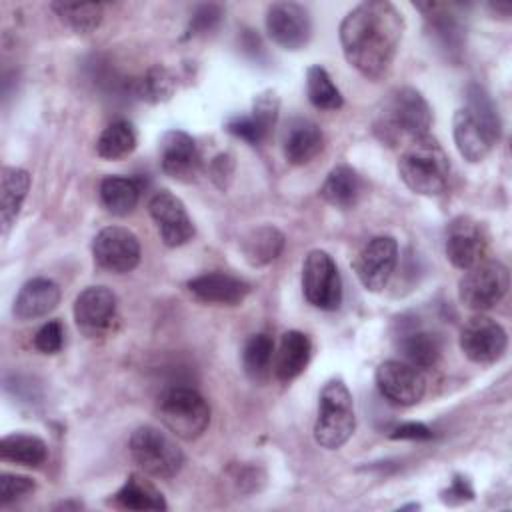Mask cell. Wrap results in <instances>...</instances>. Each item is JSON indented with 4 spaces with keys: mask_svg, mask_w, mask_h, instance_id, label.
I'll use <instances>...</instances> for the list:
<instances>
[{
    "mask_svg": "<svg viewBox=\"0 0 512 512\" xmlns=\"http://www.w3.org/2000/svg\"><path fill=\"white\" fill-rule=\"evenodd\" d=\"M30 190V174L24 168L4 166L0 176V224L2 234H8L16 222L20 208Z\"/></svg>",
    "mask_w": 512,
    "mask_h": 512,
    "instance_id": "cell-26",
    "label": "cell"
},
{
    "mask_svg": "<svg viewBox=\"0 0 512 512\" xmlns=\"http://www.w3.org/2000/svg\"><path fill=\"white\" fill-rule=\"evenodd\" d=\"M274 360V340L268 334H254L246 340L242 350V366L248 378L262 382L272 372Z\"/></svg>",
    "mask_w": 512,
    "mask_h": 512,
    "instance_id": "cell-34",
    "label": "cell"
},
{
    "mask_svg": "<svg viewBox=\"0 0 512 512\" xmlns=\"http://www.w3.org/2000/svg\"><path fill=\"white\" fill-rule=\"evenodd\" d=\"M266 32L284 50H300L312 38V18L298 2H274L266 10Z\"/></svg>",
    "mask_w": 512,
    "mask_h": 512,
    "instance_id": "cell-10",
    "label": "cell"
},
{
    "mask_svg": "<svg viewBox=\"0 0 512 512\" xmlns=\"http://www.w3.org/2000/svg\"><path fill=\"white\" fill-rule=\"evenodd\" d=\"M284 242V234L276 226H258L242 238L240 250L250 266H266L282 254Z\"/></svg>",
    "mask_w": 512,
    "mask_h": 512,
    "instance_id": "cell-29",
    "label": "cell"
},
{
    "mask_svg": "<svg viewBox=\"0 0 512 512\" xmlns=\"http://www.w3.org/2000/svg\"><path fill=\"white\" fill-rule=\"evenodd\" d=\"M280 112V96L276 90H262L254 96L252 108L248 114L232 116L226 122V130L248 142V144H260L268 138L270 130L274 128Z\"/></svg>",
    "mask_w": 512,
    "mask_h": 512,
    "instance_id": "cell-18",
    "label": "cell"
},
{
    "mask_svg": "<svg viewBox=\"0 0 512 512\" xmlns=\"http://www.w3.org/2000/svg\"><path fill=\"white\" fill-rule=\"evenodd\" d=\"M92 256L102 270L126 274L140 262V242L128 228L106 226L94 236Z\"/></svg>",
    "mask_w": 512,
    "mask_h": 512,
    "instance_id": "cell-11",
    "label": "cell"
},
{
    "mask_svg": "<svg viewBox=\"0 0 512 512\" xmlns=\"http://www.w3.org/2000/svg\"><path fill=\"white\" fill-rule=\"evenodd\" d=\"M506 330L488 316H472L460 332V350L476 364H492L506 352Z\"/></svg>",
    "mask_w": 512,
    "mask_h": 512,
    "instance_id": "cell-16",
    "label": "cell"
},
{
    "mask_svg": "<svg viewBox=\"0 0 512 512\" xmlns=\"http://www.w3.org/2000/svg\"><path fill=\"white\" fill-rule=\"evenodd\" d=\"M112 504L124 510H166L168 508L162 492L140 474H130L124 480V484L112 496Z\"/></svg>",
    "mask_w": 512,
    "mask_h": 512,
    "instance_id": "cell-28",
    "label": "cell"
},
{
    "mask_svg": "<svg viewBox=\"0 0 512 512\" xmlns=\"http://www.w3.org/2000/svg\"><path fill=\"white\" fill-rule=\"evenodd\" d=\"M50 8L76 34H88L96 30L104 16L100 2H52Z\"/></svg>",
    "mask_w": 512,
    "mask_h": 512,
    "instance_id": "cell-33",
    "label": "cell"
},
{
    "mask_svg": "<svg viewBox=\"0 0 512 512\" xmlns=\"http://www.w3.org/2000/svg\"><path fill=\"white\" fill-rule=\"evenodd\" d=\"M136 148V130L128 120H114L108 124L98 142L96 152L104 160H122Z\"/></svg>",
    "mask_w": 512,
    "mask_h": 512,
    "instance_id": "cell-32",
    "label": "cell"
},
{
    "mask_svg": "<svg viewBox=\"0 0 512 512\" xmlns=\"http://www.w3.org/2000/svg\"><path fill=\"white\" fill-rule=\"evenodd\" d=\"M100 200L114 216H128L140 200V182L128 176H106L100 182Z\"/></svg>",
    "mask_w": 512,
    "mask_h": 512,
    "instance_id": "cell-30",
    "label": "cell"
},
{
    "mask_svg": "<svg viewBox=\"0 0 512 512\" xmlns=\"http://www.w3.org/2000/svg\"><path fill=\"white\" fill-rule=\"evenodd\" d=\"M500 116L490 94L472 84L466 90V106L452 118V134L458 152L468 162L484 160L500 138Z\"/></svg>",
    "mask_w": 512,
    "mask_h": 512,
    "instance_id": "cell-2",
    "label": "cell"
},
{
    "mask_svg": "<svg viewBox=\"0 0 512 512\" xmlns=\"http://www.w3.org/2000/svg\"><path fill=\"white\" fill-rule=\"evenodd\" d=\"M228 478L232 480L236 492L240 494H250L258 492L262 482H264V472L258 466H248V464H236L228 468Z\"/></svg>",
    "mask_w": 512,
    "mask_h": 512,
    "instance_id": "cell-39",
    "label": "cell"
},
{
    "mask_svg": "<svg viewBox=\"0 0 512 512\" xmlns=\"http://www.w3.org/2000/svg\"><path fill=\"white\" fill-rule=\"evenodd\" d=\"M60 302V288L50 278H32L22 284L14 298L12 312L18 320H36L52 312Z\"/></svg>",
    "mask_w": 512,
    "mask_h": 512,
    "instance_id": "cell-22",
    "label": "cell"
},
{
    "mask_svg": "<svg viewBox=\"0 0 512 512\" xmlns=\"http://www.w3.org/2000/svg\"><path fill=\"white\" fill-rule=\"evenodd\" d=\"M36 490V482L28 476H20V474H10V472H2L0 474V504H12L28 494H32Z\"/></svg>",
    "mask_w": 512,
    "mask_h": 512,
    "instance_id": "cell-37",
    "label": "cell"
},
{
    "mask_svg": "<svg viewBox=\"0 0 512 512\" xmlns=\"http://www.w3.org/2000/svg\"><path fill=\"white\" fill-rule=\"evenodd\" d=\"M312 356V342L300 330H288L282 334L278 348L274 350L272 370L280 382H290L298 378Z\"/></svg>",
    "mask_w": 512,
    "mask_h": 512,
    "instance_id": "cell-23",
    "label": "cell"
},
{
    "mask_svg": "<svg viewBox=\"0 0 512 512\" xmlns=\"http://www.w3.org/2000/svg\"><path fill=\"white\" fill-rule=\"evenodd\" d=\"M378 392L396 406H414L426 392V378L422 370L404 360H386L374 374Z\"/></svg>",
    "mask_w": 512,
    "mask_h": 512,
    "instance_id": "cell-13",
    "label": "cell"
},
{
    "mask_svg": "<svg viewBox=\"0 0 512 512\" xmlns=\"http://www.w3.org/2000/svg\"><path fill=\"white\" fill-rule=\"evenodd\" d=\"M418 10L424 12V20L428 26V34L434 38V42L446 50V52H456L462 48V38H464V28L454 12L452 4H440V2H426V4H416Z\"/></svg>",
    "mask_w": 512,
    "mask_h": 512,
    "instance_id": "cell-24",
    "label": "cell"
},
{
    "mask_svg": "<svg viewBox=\"0 0 512 512\" xmlns=\"http://www.w3.org/2000/svg\"><path fill=\"white\" fill-rule=\"evenodd\" d=\"M234 168H236L234 156L228 154V152H220L218 156H214V158L210 160L208 176H210V180H212L220 190H226V188L230 186V182H232Z\"/></svg>",
    "mask_w": 512,
    "mask_h": 512,
    "instance_id": "cell-41",
    "label": "cell"
},
{
    "mask_svg": "<svg viewBox=\"0 0 512 512\" xmlns=\"http://www.w3.org/2000/svg\"><path fill=\"white\" fill-rule=\"evenodd\" d=\"M392 440H430L434 434L422 422H402L394 426L388 434Z\"/></svg>",
    "mask_w": 512,
    "mask_h": 512,
    "instance_id": "cell-43",
    "label": "cell"
},
{
    "mask_svg": "<svg viewBox=\"0 0 512 512\" xmlns=\"http://www.w3.org/2000/svg\"><path fill=\"white\" fill-rule=\"evenodd\" d=\"M442 502L446 504H462V502H468L474 498V490H472V484L466 476L462 474H456L450 482V486L446 490H442Z\"/></svg>",
    "mask_w": 512,
    "mask_h": 512,
    "instance_id": "cell-42",
    "label": "cell"
},
{
    "mask_svg": "<svg viewBox=\"0 0 512 512\" xmlns=\"http://www.w3.org/2000/svg\"><path fill=\"white\" fill-rule=\"evenodd\" d=\"M364 192V182L360 174L348 166V164H338L334 166L324 184L320 186V196L334 208H354Z\"/></svg>",
    "mask_w": 512,
    "mask_h": 512,
    "instance_id": "cell-25",
    "label": "cell"
},
{
    "mask_svg": "<svg viewBox=\"0 0 512 512\" xmlns=\"http://www.w3.org/2000/svg\"><path fill=\"white\" fill-rule=\"evenodd\" d=\"M444 250L452 266L460 270L476 266L478 262L486 260L488 252V236L484 226L472 216H456L446 228Z\"/></svg>",
    "mask_w": 512,
    "mask_h": 512,
    "instance_id": "cell-12",
    "label": "cell"
},
{
    "mask_svg": "<svg viewBox=\"0 0 512 512\" xmlns=\"http://www.w3.org/2000/svg\"><path fill=\"white\" fill-rule=\"evenodd\" d=\"M176 90V80L164 66H152L148 68L136 82H134V94L148 102V104H160L172 98Z\"/></svg>",
    "mask_w": 512,
    "mask_h": 512,
    "instance_id": "cell-36",
    "label": "cell"
},
{
    "mask_svg": "<svg viewBox=\"0 0 512 512\" xmlns=\"http://www.w3.org/2000/svg\"><path fill=\"white\" fill-rule=\"evenodd\" d=\"M202 158L194 138L184 130H168L160 138V168L166 176L190 182L200 170Z\"/></svg>",
    "mask_w": 512,
    "mask_h": 512,
    "instance_id": "cell-19",
    "label": "cell"
},
{
    "mask_svg": "<svg viewBox=\"0 0 512 512\" xmlns=\"http://www.w3.org/2000/svg\"><path fill=\"white\" fill-rule=\"evenodd\" d=\"M396 262L398 242L392 236H374L358 252L354 260V272L368 292H380L392 278Z\"/></svg>",
    "mask_w": 512,
    "mask_h": 512,
    "instance_id": "cell-14",
    "label": "cell"
},
{
    "mask_svg": "<svg viewBox=\"0 0 512 512\" xmlns=\"http://www.w3.org/2000/svg\"><path fill=\"white\" fill-rule=\"evenodd\" d=\"M400 180L416 194L438 196L450 178V158L440 142L426 134L404 146L398 160Z\"/></svg>",
    "mask_w": 512,
    "mask_h": 512,
    "instance_id": "cell-4",
    "label": "cell"
},
{
    "mask_svg": "<svg viewBox=\"0 0 512 512\" xmlns=\"http://www.w3.org/2000/svg\"><path fill=\"white\" fill-rule=\"evenodd\" d=\"M354 428L356 414L348 386L338 378L328 380L318 396L314 440L326 450H338L350 440Z\"/></svg>",
    "mask_w": 512,
    "mask_h": 512,
    "instance_id": "cell-5",
    "label": "cell"
},
{
    "mask_svg": "<svg viewBox=\"0 0 512 512\" xmlns=\"http://www.w3.org/2000/svg\"><path fill=\"white\" fill-rule=\"evenodd\" d=\"M304 298L320 310H336L342 304V278L336 262L324 250H312L302 264Z\"/></svg>",
    "mask_w": 512,
    "mask_h": 512,
    "instance_id": "cell-9",
    "label": "cell"
},
{
    "mask_svg": "<svg viewBox=\"0 0 512 512\" xmlns=\"http://www.w3.org/2000/svg\"><path fill=\"white\" fill-rule=\"evenodd\" d=\"M188 290L202 302L236 306L250 294V284L226 272H206L188 280Z\"/></svg>",
    "mask_w": 512,
    "mask_h": 512,
    "instance_id": "cell-20",
    "label": "cell"
},
{
    "mask_svg": "<svg viewBox=\"0 0 512 512\" xmlns=\"http://www.w3.org/2000/svg\"><path fill=\"white\" fill-rule=\"evenodd\" d=\"M160 422L182 440H196L210 424V406L202 394L188 386L164 390L156 404Z\"/></svg>",
    "mask_w": 512,
    "mask_h": 512,
    "instance_id": "cell-6",
    "label": "cell"
},
{
    "mask_svg": "<svg viewBox=\"0 0 512 512\" xmlns=\"http://www.w3.org/2000/svg\"><path fill=\"white\" fill-rule=\"evenodd\" d=\"M148 212L160 234V240L170 246H182L192 240L194 224L186 212L184 202L168 190H158L148 202Z\"/></svg>",
    "mask_w": 512,
    "mask_h": 512,
    "instance_id": "cell-17",
    "label": "cell"
},
{
    "mask_svg": "<svg viewBox=\"0 0 512 512\" xmlns=\"http://www.w3.org/2000/svg\"><path fill=\"white\" fill-rule=\"evenodd\" d=\"M306 94L318 110H338L344 104L342 92L322 66H310L306 70Z\"/></svg>",
    "mask_w": 512,
    "mask_h": 512,
    "instance_id": "cell-35",
    "label": "cell"
},
{
    "mask_svg": "<svg viewBox=\"0 0 512 512\" xmlns=\"http://www.w3.org/2000/svg\"><path fill=\"white\" fill-rule=\"evenodd\" d=\"M220 20H222V8L218 4H200L188 22L184 38L208 34L220 24Z\"/></svg>",
    "mask_w": 512,
    "mask_h": 512,
    "instance_id": "cell-38",
    "label": "cell"
},
{
    "mask_svg": "<svg viewBox=\"0 0 512 512\" xmlns=\"http://www.w3.org/2000/svg\"><path fill=\"white\" fill-rule=\"evenodd\" d=\"M132 460L154 478H174L184 466V452L162 430L154 426H140L132 432L128 442Z\"/></svg>",
    "mask_w": 512,
    "mask_h": 512,
    "instance_id": "cell-7",
    "label": "cell"
},
{
    "mask_svg": "<svg viewBox=\"0 0 512 512\" xmlns=\"http://www.w3.org/2000/svg\"><path fill=\"white\" fill-rule=\"evenodd\" d=\"M0 456L6 462L36 468L46 462L48 448H46L44 440L34 434L14 432V434H6L0 440Z\"/></svg>",
    "mask_w": 512,
    "mask_h": 512,
    "instance_id": "cell-31",
    "label": "cell"
},
{
    "mask_svg": "<svg viewBox=\"0 0 512 512\" xmlns=\"http://www.w3.org/2000/svg\"><path fill=\"white\" fill-rule=\"evenodd\" d=\"M116 296L106 286H88L74 300V320L88 338L106 336L116 322Z\"/></svg>",
    "mask_w": 512,
    "mask_h": 512,
    "instance_id": "cell-15",
    "label": "cell"
},
{
    "mask_svg": "<svg viewBox=\"0 0 512 512\" xmlns=\"http://www.w3.org/2000/svg\"><path fill=\"white\" fill-rule=\"evenodd\" d=\"M398 350L404 362L412 364L418 370L434 368L442 356V340L430 330H406L398 338Z\"/></svg>",
    "mask_w": 512,
    "mask_h": 512,
    "instance_id": "cell-27",
    "label": "cell"
},
{
    "mask_svg": "<svg viewBox=\"0 0 512 512\" xmlns=\"http://www.w3.org/2000/svg\"><path fill=\"white\" fill-rule=\"evenodd\" d=\"M402 32L404 18L392 2H362L352 8L340 24L344 58L364 78L380 80L394 64Z\"/></svg>",
    "mask_w": 512,
    "mask_h": 512,
    "instance_id": "cell-1",
    "label": "cell"
},
{
    "mask_svg": "<svg viewBox=\"0 0 512 512\" xmlns=\"http://www.w3.org/2000/svg\"><path fill=\"white\" fill-rule=\"evenodd\" d=\"M324 148V136L316 122L308 118H294L286 124L282 150L284 158L294 164L302 166L312 162Z\"/></svg>",
    "mask_w": 512,
    "mask_h": 512,
    "instance_id": "cell-21",
    "label": "cell"
},
{
    "mask_svg": "<svg viewBox=\"0 0 512 512\" xmlns=\"http://www.w3.org/2000/svg\"><path fill=\"white\" fill-rule=\"evenodd\" d=\"M64 344V328L58 320H50L34 334V348L42 354H56Z\"/></svg>",
    "mask_w": 512,
    "mask_h": 512,
    "instance_id": "cell-40",
    "label": "cell"
},
{
    "mask_svg": "<svg viewBox=\"0 0 512 512\" xmlns=\"http://www.w3.org/2000/svg\"><path fill=\"white\" fill-rule=\"evenodd\" d=\"M432 126V110L426 98L412 86L396 88L382 102L374 120V134L388 146L410 144L426 136Z\"/></svg>",
    "mask_w": 512,
    "mask_h": 512,
    "instance_id": "cell-3",
    "label": "cell"
},
{
    "mask_svg": "<svg viewBox=\"0 0 512 512\" xmlns=\"http://www.w3.org/2000/svg\"><path fill=\"white\" fill-rule=\"evenodd\" d=\"M508 286V268L500 260H482L464 270V276L458 282V298L466 308L484 312L494 308L506 296Z\"/></svg>",
    "mask_w": 512,
    "mask_h": 512,
    "instance_id": "cell-8",
    "label": "cell"
}]
</instances>
